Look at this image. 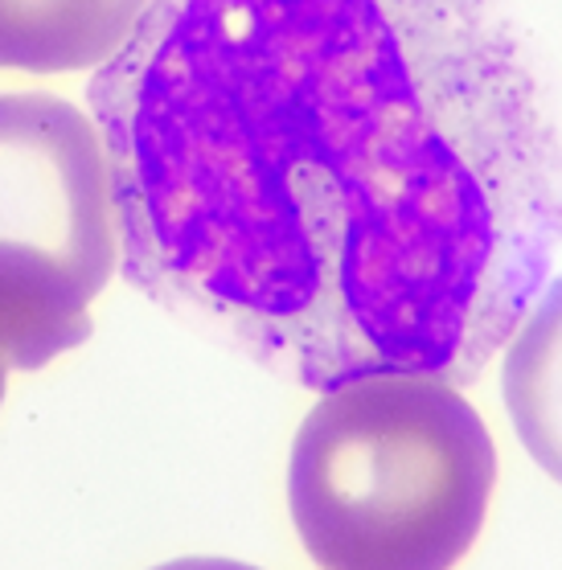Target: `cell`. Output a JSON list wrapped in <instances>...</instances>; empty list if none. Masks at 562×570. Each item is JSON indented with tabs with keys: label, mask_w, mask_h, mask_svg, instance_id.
Returning <instances> with one entry per match:
<instances>
[{
	"label": "cell",
	"mask_w": 562,
	"mask_h": 570,
	"mask_svg": "<svg viewBox=\"0 0 562 570\" xmlns=\"http://www.w3.org/2000/svg\"><path fill=\"white\" fill-rule=\"evenodd\" d=\"M4 390H9V362H4V353H0V402H4Z\"/></svg>",
	"instance_id": "obj_7"
},
{
	"label": "cell",
	"mask_w": 562,
	"mask_h": 570,
	"mask_svg": "<svg viewBox=\"0 0 562 570\" xmlns=\"http://www.w3.org/2000/svg\"><path fill=\"white\" fill-rule=\"evenodd\" d=\"M148 0H0V70H91L131 38Z\"/></svg>",
	"instance_id": "obj_4"
},
{
	"label": "cell",
	"mask_w": 562,
	"mask_h": 570,
	"mask_svg": "<svg viewBox=\"0 0 562 570\" xmlns=\"http://www.w3.org/2000/svg\"><path fill=\"white\" fill-rule=\"evenodd\" d=\"M493 489L484 419L432 377L325 390L292 443V525L321 570H456Z\"/></svg>",
	"instance_id": "obj_2"
},
{
	"label": "cell",
	"mask_w": 562,
	"mask_h": 570,
	"mask_svg": "<svg viewBox=\"0 0 562 570\" xmlns=\"http://www.w3.org/2000/svg\"><path fill=\"white\" fill-rule=\"evenodd\" d=\"M501 390L522 448L562 484V275L538 292L510 337Z\"/></svg>",
	"instance_id": "obj_5"
},
{
	"label": "cell",
	"mask_w": 562,
	"mask_h": 570,
	"mask_svg": "<svg viewBox=\"0 0 562 570\" xmlns=\"http://www.w3.org/2000/svg\"><path fill=\"white\" fill-rule=\"evenodd\" d=\"M119 267L103 140L58 95H0V353L41 370L91 337Z\"/></svg>",
	"instance_id": "obj_3"
},
{
	"label": "cell",
	"mask_w": 562,
	"mask_h": 570,
	"mask_svg": "<svg viewBox=\"0 0 562 570\" xmlns=\"http://www.w3.org/2000/svg\"><path fill=\"white\" fill-rule=\"evenodd\" d=\"M157 570H259V567H247V562H235V558H177V562H165Z\"/></svg>",
	"instance_id": "obj_6"
},
{
	"label": "cell",
	"mask_w": 562,
	"mask_h": 570,
	"mask_svg": "<svg viewBox=\"0 0 562 570\" xmlns=\"http://www.w3.org/2000/svg\"><path fill=\"white\" fill-rule=\"evenodd\" d=\"M87 104L128 284L316 394L472 386L562 250L505 0H148Z\"/></svg>",
	"instance_id": "obj_1"
}]
</instances>
